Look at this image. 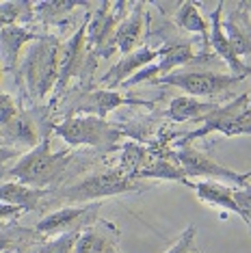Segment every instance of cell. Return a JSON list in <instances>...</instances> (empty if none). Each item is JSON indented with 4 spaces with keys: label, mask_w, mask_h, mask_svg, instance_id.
Here are the masks:
<instances>
[{
    "label": "cell",
    "mask_w": 251,
    "mask_h": 253,
    "mask_svg": "<svg viewBox=\"0 0 251 253\" xmlns=\"http://www.w3.org/2000/svg\"><path fill=\"white\" fill-rule=\"evenodd\" d=\"M216 106V102H199L191 95H178L171 100L165 115L173 122H204Z\"/></svg>",
    "instance_id": "cell-19"
},
{
    "label": "cell",
    "mask_w": 251,
    "mask_h": 253,
    "mask_svg": "<svg viewBox=\"0 0 251 253\" xmlns=\"http://www.w3.org/2000/svg\"><path fill=\"white\" fill-rule=\"evenodd\" d=\"M204 126L199 130H193L191 134H186L184 141H180L178 145H188L191 141L206 136L210 132H221L223 136H241L249 134L251 136V108H249V95H241L234 102L225 106H216L212 113L202 122Z\"/></svg>",
    "instance_id": "cell-4"
},
{
    "label": "cell",
    "mask_w": 251,
    "mask_h": 253,
    "mask_svg": "<svg viewBox=\"0 0 251 253\" xmlns=\"http://www.w3.org/2000/svg\"><path fill=\"white\" fill-rule=\"evenodd\" d=\"M141 37H143V4L134 2L130 15L124 18L115 28L113 48H117L124 54H130L132 50L139 48Z\"/></svg>",
    "instance_id": "cell-17"
},
{
    "label": "cell",
    "mask_w": 251,
    "mask_h": 253,
    "mask_svg": "<svg viewBox=\"0 0 251 253\" xmlns=\"http://www.w3.org/2000/svg\"><path fill=\"white\" fill-rule=\"evenodd\" d=\"M81 2H35V15H39L43 22H59L61 18H65L70 11H74Z\"/></svg>",
    "instance_id": "cell-26"
},
{
    "label": "cell",
    "mask_w": 251,
    "mask_h": 253,
    "mask_svg": "<svg viewBox=\"0 0 251 253\" xmlns=\"http://www.w3.org/2000/svg\"><path fill=\"white\" fill-rule=\"evenodd\" d=\"M45 195L42 188H31L20 182H4L0 184V204L18 206L24 212H31L39 206V199Z\"/></svg>",
    "instance_id": "cell-20"
},
{
    "label": "cell",
    "mask_w": 251,
    "mask_h": 253,
    "mask_svg": "<svg viewBox=\"0 0 251 253\" xmlns=\"http://www.w3.org/2000/svg\"><path fill=\"white\" fill-rule=\"evenodd\" d=\"M39 33H33L24 26H9L0 28V65L4 72L18 67L22 48L31 42H37Z\"/></svg>",
    "instance_id": "cell-14"
},
{
    "label": "cell",
    "mask_w": 251,
    "mask_h": 253,
    "mask_svg": "<svg viewBox=\"0 0 251 253\" xmlns=\"http://www.w3.org/2000/svg\"><path fill=\"white\" fill-rule=\"evenodd\" d=\"M134 177H152V180H173V182L188 184V177H186L184 171H182V167H180L178 163H171V160H167V158L156 160V163H152V165H147V167H141V169L134 173Z\"/></svg>",
    "instance_id": "cell-23"
},
{
    "label": "cell",
    "mask_w": 251,
    "mask_h": 253,
    "mask_svg": "<svg viewBox=\"0 0 251 253\" xmlns=\"http://www.w3.org/2000/svg\"><path fill=\"white\" fill-rule=\"evenodd\" d=\"M128 104H143L141 100H132V97L119 93V91H108V89H95L84 97L78 104L76 115H93V117L106 119L108 113H113L119 106H128Z\"/></svg>",
    "instance_id": "cell-15"
},
{
    "label": "cell",
    "mask_w": 251,
    "mask_h": 253,
    "mask_svg": "<svg viewBox=\"0 0 251 253\" xmlns=\"http://www.w3.org/2000/svg\"><path fill=\"white\" fill-rule=\"evenodd\" d=\"M2 74H4V70H2V65H0V87H2Z\"/></svg>",
    "instance_id": "cell-35"
},
{
    "label": "cell",
    "mask_w": 251,
    "mask_h": 253,
    "mask_svg": "<svg viewBox=\"0 0 251 253\" xmlns=\"http://www.w3.org/2000/svg\"><path fill=\"white\" fill-rule=\"evenodd\" d=\"M70 163V154L67 152H52L48 139H42V143L31 149V152L22 154L20 160H15L13 167H9L7 173L15 177V182L24 184L31 188H42L52 184Z\"/></svg>",
    "instance_id": "cell-1"
},
{
    "label": "cell",
    "mask_w": 251,
    "mask_h": 253,
    "mask_svg": "<svg viewBox=\"0 0 251 253\" xmlns=\"http://www.w3.org/2000/svg\"><path fill=\"white\" fill-rule=\"evenodd\" d=\"M195 236H197V229L195 225L186 227L184 232L180 234L178 243H175L167 253H195Z\"/></svg>",
    "instance_id": "cell-29"
},
{
    "label": "cell",
    "mask_w": 251,
    "mask_h": 253,
    "mask_svg": "<svg viewBox=\"0 0 251 253\" xmlns=\"http://www.w3.org/2000/svg\"><path fill=\"white\" fill-rule=\"evenodd\" d=\"M234 199H236L238 208L243 210L245 214V221H251V184H243V186L234 188Z\"/></svg>",
    "instance_id": "cell-30"
},
{
    "label": "cell",
    "mask_w": 251,
    "mask_h": 253,
    "mask_svg": "<svg viewBox=\"0 0 251 253\" xmlns=\"http://www.w3.org/2000/svg\"><path fill=\"white\" fill-rule=\"evenodd\" d=\"M59 50L61 43L54 37H39L35 45L22 59V76H24L28 93L43 100L56 87L59 80Z\"/></svg>",
    "instance_id": "cell-2"
},
{
    "label": "cell",
    "mask_w": 251,
    "mask_h": 253,
    "mask_svg": "<svg viewBox=\"0 0 251 253\" xmlns=\"http://www.w3.org/2000/svg\"><path fill=\"white\" fill-rule=\"evenodd\" d=\"M24 253H39V247H35V249H31V251H24Z\"/></svg>",
    "instance_id": "cell-36"
},
{
    "label": "cell",
    "mask_w": 251,
    "mask_h": 253,
    "mask_svg": "<svg viewBox=\"0 0 251 253\" xmlns=\"http://www.w3.org/2000/svg\"><path fill=\"white\" fill-rule=\"evenodd\" d=\"M87 50L89 48H87V39H84V24H83L65 43H61V50H59V80H56V89L59 91L65 89L67 83H70L74 76L81 74Z\"/></svg>",
    "instance_id": "cell-11"
},
{
    "label": "cell",
    "mask_w": 251,
    "mask_h": 253,
    "mask_svg": "<svg viewBox=\"0 0 251 253\" xmlns=\"http://www.w3.org/2000/svg\"><path fill=\"white\" fill-rule=\"evenodd\" d=\"M223 31H225V37L232 45L234 54H236L238 59L251 54V37H249V33H245V28L238 24L236 20L223 22Z\"/></svg>",
    "instance_id": "cell-24"
},
{
    "label": "cell",
    "mask_w": 251,
    "mask_h": 253,
    "mask_svg": "<svg viewBox=\"0 0 251 253\" xmlns=\"http://www.w3.org/2000/svg\"><path fill=\"white\" fill-rule=\"evenodd\" d=\"M87 214H91V206H70V208H61L52 212V214L43 216L37 223L35 232L37 234H65L74 232V229H84L87 223L83 221Z\"/></svg>",
    "instance_id": "cell-13"
},
{
    "label": "cell",
    "mask_w": 251,
    "mask_h": 253,
    "mask_svg": "<svg viewBox=\"0 0 251 253\" xmlns=\"http://www.w3.org/2000/svg\"><path fill=\"white\" fill-rule=\"evenodd\" d=\"M134 191H141V184H136L134 177H130L126 171L115 169V171H102V173L83 177L81 182L65 188L61 193V199L84 204V201L113 197V195H119V193H134Z\"/></svg>",
    "instance_id": "cell-5"
},
{
    "label": "cell",
    "mask_w": 251,
    "mask_h": 253,
    "mask_svg": "<svg viewBox=\"0 0 251 253\" xmlns=\"http://www.w3.org/2000/svg\"><path fill=\"white\" fill-rule=\"evenodd\" d=\"M108 245H111V240H108L106 236H102L98 229L84 227L81 232V236H78L76 253H102Z\"/></svg>",
    "instance_id": "cell-25"
},
{
    "label": "cell",
    "mask_w": 251,
    "mask_h": 253,
    "mask_svg": "<svg viewBox=\"0 0 251 253\" xmlns=\"http://www.w3.org/2000/svg\"><path fill=\"white\" fill-rule=\"evenodd\" d=\"M223 9H225V4L219 2V4H216V9H214V13L210 15L208 43H210V48H212L214 52L219 54L221 59L227 63V65H230V70H232L234 76L247 78V76H251V67H247L243 63V59H238V56L234 54L232 45H230V42H227L225 31H223Z\"/></svg>",
    "instance_id": "cell-12"
},
{
    "label": "cell",
    "mask_w": 251,
    "mask_h": 253,
    "mask_svg": "<svg viewBox=\"0 0 251 253\" xmlns=\"http://www.w3.org/2000/svg\"><path fill=\"white\" fill-rule=\"evenodd\" d=\"M102 253H119V249H117V247H115V245H113V243H111V245H108V247H106V249H104V251H102Z\"/></svg>",
    "instance_id": "cell-34"
},
{
    "label": "cell",
    "mask_w": 251,
    "mask_h": 253,
    "mask_svg": "<svg viewBox=\"0 0 251 253\" xmlns=\"http://www.w3.org/2000/svg\"><path fill=\"white\" fill-rule=\"evenodd\" d=\"M20 113L22 111H20L18 102H15L9 93H2V91H0V126L11 124Z\"/></svg>",
    "instance_id": "cell-28"
},
{
    "label": "cell",
    "mask_w": 251,
    "mask_h": 253,
    "mask_svg": "<svg viewBox=\"0 0 251 253\" xmlns=\"http://www.w3.org/2000/svg\"><path fill=\"white\" fill-rule=\"evenodd\" d=\"M39 143L42 139H39L37 126L26 113H20L11 124L2 126V145L13 147L18 152H31Z\"/></svg>",
    "instance_id": "cell-16"
},
{
    "label": "cell",
    "mask_w": 251,
    "mask_h": 253,
    "mask_svg": "<svg viewBox=\"0 0 251 253\" xmlns=\"http://www.w3.org/2000/svg\"><path fill=\"white\" fill-rule=\"evenodd\" d=\"M83 229H74V232L59 234L54 240L39 245V253H76V243Z\"/></svg>",
    "instance_id": "cell-27"
},
{
    "label": "cell",
    "mask_w": 251,
    "mask_h": 253,
    "mask_svg": "<svg viewBox=\"0 0 251 253\" xmlns=\"http://www.w3.org/2000/svg\"><path fill=\"white\" fill-rule=\"evenodd\" d=\"M130 4L124 2H100L98 9L89 15L84 22V39H87L89 50H100V54H113V37H115V28L119 24L122 9H128Z\"/></svg>",
    "instance_id": "cell-8"
},
{
    "label": "cell",
    "mask_w": 251,
    "mask_h": 253,
    "mask_svg": "<svg viewBox=\"0 0 251 253\" xmlns=\"http://www.w3.org/2000/svg\"><path fill=\"white\" fill-rule=\"evenodd\" d=\"M22 208L18 206H9V204H0V221H13V218H18L22 214Z\"/></svg>",
    "instance_id": "cell-33"
},
{
    "label": "cell",
    "mask_w": 251,
    "mask_h": 253,
    "mask_svg": "<svg viewBox=\"0 0 251 253\" xmlns=\"http://www.w3.org/2000/svg\"><path fill=\"white\" fill-rule=\"evenodd\" d=\"M249 108H251V95H249Z\"/></svg>",
    "instance_id": "cell-38"
},
{
    "label": "cell",
    "mask_w": 251,
    "mask_h": 253,
    "mask_svg": "<svg viewBox=\"0 0 251 253\" xmlns=\"http://www.w3.org/2000/svg\"><path fill=\"white\" fill-rule=\"evenodd\" d=\"M243 78L234 74L221 72H171L169 76L161 78V84H171V87L182 89L191 97H210L227 91L234 84H238Z\"/></svg>",
    "instance_id": "cell-7"
},
{
    "label": "cell",
    "mask_w": 251,
    "mask_h": 253,
    "mask_svg": "<svg viewBox=\"0 0 251 253\" xmlns=\"http://www.w3.org/2000/svg\"><path fill=\"white\" fill-rule=\"evenodd\" d=\"M175 160L182 167V171L186 173V177H204V180H219V182H230V186H243L249 182L251 171L247 173H238L234 169L219 165L210 154L195 149L191 145H180V149L175 152Z\"/></svg>",
    "instance_id": "cell-6"
},
{
    "label": "cell",
    "mask_w": 251,
    "mask_h": 253,
    "mask_svg": "<svg viewBox=\"0 0 251 253\" xmlns=\"http://www.w3.org/2000/svg\"><path fill=\"white\" fill-rule=\"evenodd\" d=\"M0 145H2V126H0Z\"/></svg>",
    "instance_id": "cell-37"
},
{
    "label": "cell",
    "mask_w": 251,
    "mask_h": 253,
    "mask_svg": "<svg viewBox=\"0 0 251 253\" xmlns=\"http://www.w3.org/2000/svg\"><path fill=\"white\" fill-rule=\"evenodd\" d=\"M20 158H22V152H18V149H13V147H7V145H0V171H2L11 160H20Z\"/></svg>",
    "instance_id": "cell-32"
},
{
    "label": "cell",
    "mask_w": 251,
    "mask_h": 253,
    "mask_svg": "<svg viewBox=\"0 0 251 253\" xmlns=\"http://www.w3.org/2000/svg\"><path fill=\"white\" fill-rule=\"evenodd\" d=\"M22 236H31V232L28 229H4V232H0V253L9 249L13 243H18Z\"/></svg>",
    "instance_id": "cell-31"
},
{
    "label": "cell",
    "mask_w": 251,
    "mask_h": 253,
    "mask_svg": "<svg viewBox=\"0 0 251 253\" xmlns=\"http://www.w3.org/2000/svg\"><path fill=\"white\" fill-rule=\"evenodd\" d=\"M175 24H178L182 31H188V33H197V35H202L204 39L208 42V33H210V22L202 15V11H199L197 4L193 2H182L178 13H175Z\"/></svg>",
    "instance_id": "cell-21"
},
{
    "label": "cell",
    "mask_w": 251,
    "mask_h": 253,
    "mask_svg": "<svg viewBox=\"0 0 251 253\" xmlns=\"http://www.w3.org/2000/svg\"><path fill=\"white\" fill-rule=\"evenodd\" d=\"M52 132L72 147L91 145L100 152L113 149L115 143L122 139V130L93 115H72L65 122L56 124Z\"/></svg>",
    "instance_id": "cell-3"
},
{
    "label": "cell",
    "mask_w": 251,
    "mask_h": 253,
    "mask_svg": "<svg viewBox=\"0 0 251 253\" xmlns=\"http://www.w3.org/2000/svg\"><path fill=\"white\" fill-rule=\"evenodd\" d=\"M186 186H191L193 191L197 193V197L206 204H212V206H219L223 210H230V212H236L238 216H243V210L238 208L236 199H234V186L230 184H223L219 180H197V182H191L188 180Z\"/></svg>",
    "instance_id": "cell-18"
},
{
    "label": "cell",
    "mask_w": 251,
    "mask_h": 253,
    "mask_svg": "<svg viewBox=\"0 0 251 253\" xmlns=\"http://www.w3.org/2000/svg\"><path fill=\"white\" fill-rule=\"evenodd\" d=\"M195 59V52L188 43H178V45H169V48H163L161 50V56L152 63V65L143 67L139 74H134L128 83H124V87H134L139 83H150V80H161L165 76H169L171 70L180 65H186Z\"/></svg>",
    "instance_id": "cell-10"
},
{
    "label": "cell",
    "mask_w": 251,
    "mask_h": 253,
    "mask_svg": "<svg viewBox=\"0 0 251 253\" xmlns=\"http://www.w3.org/2000/svg\"><path fill=\"white\" fill-rule=\"evenodd\" d=\"M35 18V2L28 0H7L0 2V28L22 26V22Z\"/></svg>",
    "instance_id": "cell-22"
},
{
    "label": "cell",
    "mask_w": 251,
    "mask_h": 253,
    "mask_svg": "<svg viewBox=\"0 0 251 253\" xmlns=\"http://www.w3.org/2000/svg\"><path fill=\"white\" fill-rule=\"evenodd\" d=\"M158 56H161V50H154L150 45H141V48L132 50L130 54H124L122 59L100 78V89L115 91L117 87H124V83H128V80L132 78L134 74H139L143 67L152 65Z\"/></svg>",
    "instance_id": "cell-9"
}]
</instances>
